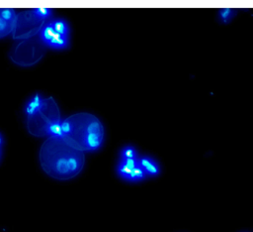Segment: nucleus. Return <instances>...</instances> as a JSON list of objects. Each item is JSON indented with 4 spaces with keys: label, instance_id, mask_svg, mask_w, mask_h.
Returning <instances> with one entry per match:
<instances>
[{
    "label": "nucleus",
    "instance_id": "f257e3e1",
    "mask_svg": "<svg viewBox=\"0 0 253 232\" xmlns=\"http://www.w3.org/2000/svg\"><path fill=\"white\" fill-rule=\"evenodd\" d=\"M104 140V129L101 122L92 117L84 130L83 142L85 149L88 151H96L100 149Z\"/></svg>",
    "mask_w": 253,
    "mask_h": 232
},
{
    "label": "nucleus",
    "instance_id": "f03ea898",
    "mask_svg": "<svg viewBox=\"0 0 253 232\" xmlns=\"http://www.w3.org/2000/svg\"><path fill=\"white\" fill-rule=\"evenodd\" d=\"M118 175L128 182H141L146 178L139 164V159L120 160L117 167Z\"/></svg>",
    "mask_w": 253,
    "mask_h": 232
},
{
    "label": "nucleus",
    "instance_id": "7ed1b4c3",
    "mask_svg": "<svg viewBox=\"0 0 253 232\" xmlns=\"http://www.w3.org/2000/svg\"><path fill=\"white\" fill-rule=\"evenodd\" d=\"M139 164L146 177H157L160 174V167L158 163L149 156L140 157Z\"/></svg>",
    "mask_w": 253,
    "mask_h": 232
},
{
    "label": "nucleus",
    "instance_id": "20e7f679",
    "mask_svg": "<svg viewBox=\"0 0 253 232\" xmlns=\"http://www.w3.org/2000/svg\"><path fill=\"white\" fill-rule=\"evenodd\" d=\"M45 104V100L40 94H35L27 103L25 107V112L26 114L31 117L36 115L38 112H40Z\"/></svg>",
    "mask_w": 253,
    "mask_h": 232
},
{
    "label": "nucleus",
    "instance_id": "39448f33",
    "mask_svg": "<svg viewBox=\"0 0 253 232\" xmlns=\"http://www.w3.org/2000/svg\"><path fill=\"white\" fill-rule=\"evenodd\" d=\"M50 24L52 25V27L54 28L56 33L69 37V35L71 33V29H70V25L68 24V22L66 20L56 19V20L50 22Z\"/></svg>",
    "mask_w": 253,
    "mask_h": 232
},
{
    "label": "nucleus",
    "instance_id": "423d86ee",
    "mask_svg": "<svg viewBox=\"0 0 253 232\" xmlns=\"http://www.w3.org/2000/svg\"><path fill=\"white\" fill-rule=\"evenodd\" d=\"M69 44H70L69 37L63 36V35H60V34L56 33L55 36L53 37V39L48 44V46L53 48V49L62 50V49H66L69 46Z\"/></svg>",
    "mask_w": 253,
    "mask_h": 232
},
{
    "label": "nucleus",
    "instance_id": "0eeeda50",
    "mask_svg": "<svg viewBox=\"0 0 253 232\" xmlns=\"http://www.w3.org/2000/svg\"><path fill=\"white\" fill-rule=\"evenodd\" d=\"M46 131L50 136L55 138H64V133L62 131V121L61 120H53L48 123L46 127Z\"/></svg>",
    "mask_w": 253,
    "mask_h": 232
},
{
    "label": "nucleus",
    "instance_id": "6e6552de",
    "mask_svg": "<svg viewBox=\"0 0 253 232\" xmlns=\"http://www.w3.org/2000/svg\"><path fill=\"white\" fill-rule=\"evenodd\" d=\"M139 153L137 149L131 145L124 147L120 152V160H130V159H139Z\"/></svg>",
    "mask_w": 253,
    "mask_h": 232
},
{
    "label": "nucleus",
    "instance_id": "1a4fd4ad",
    "mask_svg": "<svg viewBox=\"0 0 253 232\" xmlns=\"http://www.w3.org/2000/svg\"><path fill=\"white\" fill-rule=\"evenodd\" d=\"M55 34H56V32H55L54 28L49 23V24L45 25V27L43 28L42 33H41V37H42V40L48 45L50 43V41L53 39V37L55 36Z\"/></svg>",
    "mask_w": 253,
    "mask_h": 232
},
{
    "label": "nucleus",
    "instance_id": "9d476101",
    "mask_svg": "<svg viewBox=\"0 0 253 232\" xmlns=\"http://www.w3.org/2000/svg\"><path fill=\"white\" fill-rule=\"evenodd\" d=\"M34 15L39 18V19H48L53 16V11L50 8H45V7H39L33 10Z\"/></svg>",
    "mask_w": 253,
    "mask_h": 232
},
{
    "label": "nucleus",
    "instance_id": "9b49d317",
    "mask_svg": "<svg viewBox=\"0 0 253 232\" xmlns=\"http://www.w3.org/2000/svg\"><path fill=\"white\" fill-rule=\"evenodd\" d=\"M234 12H235V11H234L233 9H230V8L221 9L220 12H219V18H220L224 23H226V22H228V21L232 18Z\"/></svg>",
    "mask_w": 253,
    "mask_h": 232
},
{
    "label": "nucleus",
    "instance_id": "f8f14e48",
    "mask_svg": "<svg viewBox=\"0 0 253 232\" xmlns=\"http://www.w3.org/2000/svg\"><path fill=\"white\" fill-rule=\"evenodd\" d=\"M14 17V11L12 9H8V8H3L0 10V18L3 19L4 21L8 22L11 21Z\"/></svg>",
    "mask_w": 253,
    "mask_h": 232
},
{
    "label": "nucleus",
    "instance_id": "ddd939ff",
    "mask_svg": "<svg viewBox=\"0 0 253 232\" xmlns=\"http://www.w3.org/2000/svg\"><path fill=\"white\" fill-rule=\"evenodd\" d=\"M62 131L64 133V136H69L70 134H72V132L73 131V126L72 123L70 120H65L62 121Z\"/></svg>",
    "mask_w": 253,
    "mask_h": 232
},
{
    "label": "nucleus",
    "instance_id": "4468645a",
    "mask_svg": "<svg viewBox=\"0 0 253 232\" xmlns=\"http://www.w3.org/2000/svg\"><path fill=\"white\" fill-rule=\"evenodd\" d=\"M6 25H7V22H6V21H4L3 19L0 18V30L4 29V28L6 27Z\"/></svg>",
    "mask_w": 253,
    "mask_h": 232
},
{
    "label": "nucleus",
    "instance_id": "2eb2a0df",
    "mask_svg": "<svg viewBox=\"0 0 253 232\" xmlns=\"http://www.w3.org/2000/svg\"><path fill=\"white\" fill-rule=\"evenodd\" d=\"M2 144H3V137L1 134H0V148H1Z\"/></svg>",
    "mask_w": 253,
    "mask_h": 232
}]
</instances>
